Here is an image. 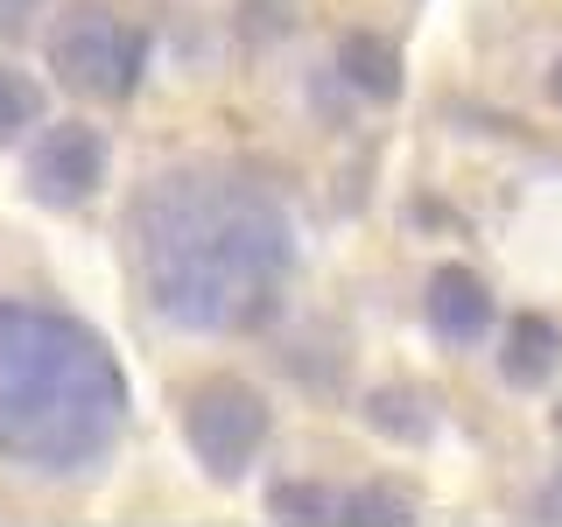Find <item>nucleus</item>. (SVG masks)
Here are the masks:
<instances>
[{
    "instance_id": "1",
    "label": "nucleus",
    "mask_w": 562,
    "mask_h": 527,
    "mask_svg": "<svg viewBox=\"0 0 562 527\" xmlns=\"http://www.w3.org/2000/svg\"><path fill=\"white\" fill-rule=\"evenodd\" d=\"M134 260L162 316L190 330H239L268 316L289 274V218L239 176H162L134 204Z\"/></svg>"
},
{
    "instance_id": "2",
    "label": "nucleus",
    "mask_w": 562,
    "mask_h": 527,
    "mask_svg": "<svg viewBox=\"0 0 562 527\" xmlns=\"http://www.w3.org/2000/svg\"><path fill=\"white\" fill-rule=\"evenodd\" d=\"M127 380L85 324L0 303V457L22 471H92L120 444Z\"/></svg>"
},
{
    "instance_id": "3",
    "label": "nucleus",
    "mask_w": 562,
    "mask_h": 527,
    "mask_svg": "<svg viewBox=\"0 0 562 527\" xmlns=\"http://www.w3.org/2000/svg\"><path fill=\"white\" fill-rule=\"evenodd\" d=\"M183 436L218 479H239V471L254 464V450L268 444V408H260V394H246L239 380H204L183 408Z\"/></svg>"
},
{
    "instance_id": "4",
    "label": "nucleus",
    "mask_w": 562,
    "mask_h": 527,
    "mask_svg": "<svg viewBox=\"0 0 562 527\" xmlns=\"http://www.w3.org/2000/svg\"><path fill=\"white\" fill-rule=\"evenodd\" d=\"M140 35L127 22H113V14H78V22L57 29V43H49V64L64 70V85H78V92H134L140 78Z\"/></svg>"
},
{
    "instance_id": "5",
    "label": "nucleus",
    "mask_w": 562,
    "mask_h": 527,
    "mask_svg": "<svg viewBox=\"0 0 562 527\" xmlns=\"http://www.w3.org/2000/svg\"><path fill=\"white\" fill-rule=\"evenodd\" d=\"M99 169H105V141L92 127H78V120H64V127H49L29 148V198L35 204H85Z\"/></svg>"
},
{
    "instance_id": "6",
    "label": "nucleus",
    "mask_w": 562,
    "mask_h": 527,
    "mask_svg": "<svg viewBox=\"0 0 562 527\" xmlns=\"http://www.w3.org/2000/svg\"><path fill=\"white\" fill-rule=\"evenodd\" d=\"M429 316H436V330H443V338H479L485 316H492V303H485V289H479L471 274H436Z\"/></svg>"
},
{
    "instance_id": "7",
    "label": "nucleus",
    "mask_w": 562,
    "mask_h": 527,
    "mask_svg": "<svg viewBox=\"0 0 562 527\" xmlns=\"http://www.w3.org/2000/svg\"><path fill=\"white\" fill-rule=\"evenodd\" d=\"M35 113H43L35 78H22V70H0V141H14L22 127H35Z\"/></svg>"
},
{
    "instance_id": "8",
    "label": "nucleus",
    "mask_w": 562,
    "mask_h": 527,
    "mask_svg": "<svg viewBox=\"0 0 562 527\" xmlns=\"http://www.w3.org/2000/svg\"><path fill=\"white\" fill-rule=\"evenodd\" d=\"M514 345H520V351H514L506 366H514L520 380H535L541 366H549V351H541V345H549V330H541V324H520V330H514Z\"/></svg>"
},
{
    "instance_id": "9",
    "label": "nucleus",
    "mask_w": 562,
    "mask_h": 527,
    "mask_svg": "<svg viewBox=\"0 0 562 527\" xmlns=\"http://www.w3.org/2000/svg\"><path fill=\"white\" fill-rule=\"evenodd\" d=\"M541 506H549V514H562V479L549 485V500H541Z\"/></svg>"
},
{
    "instance_id": "10",
    "label": "nucleus",
    "mask_w": 562,
    "mask_h": 527,
    "mask_svg": "<svg viewBox=\"0 0 562 527\" xmlns=\"http://www.w3.org/2000/svg\"><path fill=\"white\" fill-rule=\"evenodd\" d=\"M555 92H562V70H555Z\"/></svg>"
}]
</instances>
